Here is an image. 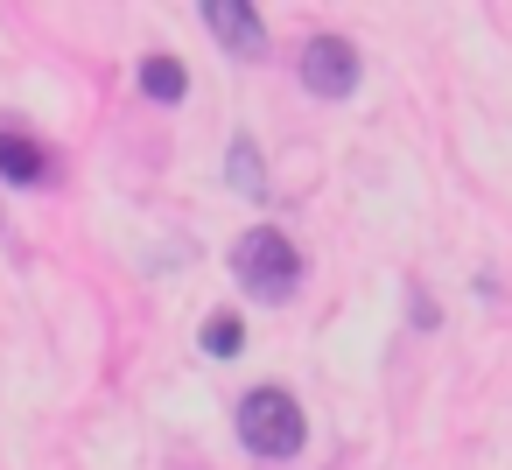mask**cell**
Listing matches in <instances>:
<instances>
[{
    "label": "cell",
    "mask_w": 512,
    "mask_h": 470,
    "mask_svg": "<svg viewBox=\"0 0 512 470\" xmlns=\"http://www.w3.org/2000/svg\"><path fill=\"white\" fill-rule=\"evenodd\" d=\"M197 15H204V29L218 36L225 57H260L267 50V29H260V15L246 0H197Z\"/></svg>",
    "instance_id": "cell-4"
},
{
    "label": "cell",
    "mask_w": 512,
    "mask_h": 470,
    "mask_svg": "<svg viewBox=\"0 0 512 470\" xmlns=\"http://www.w3.org/2000/svg\"><path fill=\"white\" fill-rule=\"evenodd\" d=\"M225 183H232L239 197H260V190H267V162H260V148H253L246 134L225 148Z\"/></svg>",
    "instance_id": "cell-6"
},
{
    "label": "cell",
    "mask_w": 512,
    "mask_h": 470,
    "mask_svg": "<svg viewBox=\"0 0 512 470\" xmlns=\"http://www.w3.org/2000/svg\"><path fill=\"white\" fill-rule=\"evenodd\" d=\"M0 176H8L15 190H36V183L50 176V155H43L29 134H15V127H8V134H0Z\"/></svg>",
    "instance_id": "cell-5"
},
{
    "label": "cell",
    "mask_w": 512,
    "mask_h": 470,
    "mask_svg": "<svg viewBox=\"0 0 512 470\" xmlns=\"http://www.w3.org/2000/svg\"><path fill=\"white\" fill-rule=\"evenodd\" d=\"M232 281H239L253 302H288L295 281H302V253H295V239L274 232V225L246 232V239L232 246Z\"/></svg>",
    "instance_id": "cell-1"
},
{
    "label": "cell",
    "mask_w": 512,
    "mask_h": 470,
    "mask_svg": "<svg viewBox=\"0 0 512 470\" xmlns=\"http://www.w3.org/2000/svg\"><path fill=\"white\" fill-rule=\"evenodd\" d=\"M295 71H302V85H309L316 99H351V85H358V50H351L344 36H309Z\"/></svg>",
    "instance_id": "cell-3"
},
{
    "label": "cell",
    "mask_w": 512,
    "mask_h": 470,
    "mask_svg": "<svg viewBox=\"0 0 512 470\" xmlns=\"http://www.w3.org/2000/svg\"><path fill=\"white\" fill-rule=\"evenodd\" d=\"M141 92L162 99V106H176V99L190 92V71H183L176 57H148V64H141Z\"/></svg>",
    "instance_id": "cell-7"
},
{
    "label": "cell",
    "mask_w": 512,
    "mask_h": 470,
    "mask_svg": "<svg viewBox=\"0 0 512 470\" xmlns=\"http://www.w3.org/2000/svg\"><path fill=\"white\" fill-rule=\"evenodd\" d=\"M204 351H211V358H232V351H239V316H211V323H204Z\"/></svg>",
    "instance_id": "cell-8"
},
{
    "label": "cell",
    "mask_w": 512,
    "mask_h": 470,
    "mask_svg": "<svg viewBox=\"0 0 512 470\" xmlns=\"http://www.w3.org/2000/svg\"><path fill=\"white\" fill-rule=\"evenodd\" d=\"M239 442L253 456H295L309 442V421H302V400L288 386H253L239 400Z\"/></svg>",
    "instance_id": "cell-2"
}]
</instances>
